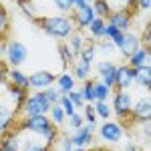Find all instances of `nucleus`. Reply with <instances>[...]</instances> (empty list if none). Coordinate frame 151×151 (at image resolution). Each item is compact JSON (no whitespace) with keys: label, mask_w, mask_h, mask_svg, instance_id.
Listing matches in <instances>:
<instances>
[{"label":"nucleus","mask_w":151,"mask_h":151,"mask_svg":"<svg viewBox=\"0 0 151 151\" xmlns=\"http://www.w3.org/2000/svg\"><path fill=\"white\" fill-rule=\"evenodd\" d=\"M99 135L107 143H119L123 139V127L117 121H105L103 125L99 127Z\"/></svg>","instance_id":"0eeeda50"},{"label":"nucleus","mask_w":151,"mask_h":151,"mask_svg":"<svg viewBox=\"0 0 151 151\" xmlns=\"http://www.w3.org/2000/svg\"><path fill=\"white\" fill-rule=\"evenodd\" d=\"M47 117L50 119V123L52 125H63L65 121H67V115H65V111L60 109V105H50V109H48V113H47Z\"/></svg>","instance_id":"4be33fe9"},{"label":"nucleus","mask_w":151,"mask_h":151,"mask_svg":"<svg viewBox=\"0 0 151 151\" xmlns=\"http://www.w3.org/2000/svg\"><path fill=\"white\" fill-rule=\"evenodd\" d=\"M95 101H107L109 99V95H111V89L109 87H105L101 81H95Z\"/></svg>","instance_id":"7c9ffc66"},{"label":"nucleus","mask_w":151,"mask_h":151,"mask_svg":"<svg viewBox=\"0 0 151 151\" xmlns=\"http://www.w3.org/2000/svg\"><path fill=\"white\" fill-rule=\"evenodd\" d=\"M135 121H139V123H145V121H149L151 119V101L149 97L145 95V97H141L137 101H133V107H131V115Z\"/></svg>","instance_id":"6e6552de"},{"label":"nucleus","mask_w":151,"mask_h":151,"mask_svg":"<svg viewBox=\"0 0 151 151\" xmlns=\"http://www.w3.org/2000/svg\"><path fill=\"white\" fill-rule=\"evenodd\" d=\"M95 50H97V48H95L93 42H91V45H85V47H83V50L77 55V57H79V60H81V63H85V65H89V67H91V63L95 60Z\"/></svg>","instance_id":"c85d7f7f"},{"label":"nucleus","mask_w":151,"mask_h":151,"mask_svg":"<svg viewBox=\"0 0 151 151\" xmlns=\"http://www.w3.org/2000/svg\"><path fill=\"white\" fill-rule=\"evenodd\" d=\"M85 115H83V119H85V123H89V125H95L97 123V115H95V109H93V105L91 103H87L85 107Z\"/></svg>","instance_id":"f704fd0d"},{"label":"nucleus","mask_w":151,"mask_h":151,"mask_svg":"<svg viewBox=\"0 0 151 151\" xmlns=\"http://www.w3.org/2000/svg\"><path fill=\"white\" fill-rule=\"evenodd\" d=\"M8 81H10V85H14V87H20L24 91H28V77L24 75L22 70H18V69L8 70Z\"/></svg>","instance_id":"6ab92c4d"},{"label":"nucleus","mask_w":151,"mask_h":151,"mask_svg":"<svg viewBox=\"0 0 151 151\" xmlns=\"http://www.w3.org/2000/svg\"><path fill=\"white\" fill-rule=\"evenodd\" d=\"M95 81H83V87L79 89V93H81V97H83V101H85V105L87 103H95Z\"/></svg>","instance_id":"393cba45"},{"label":"nucleus","mask_w":151,"mask_h":151,"mask_svg":"<svg viewBox=\"0 0 151 151\" xmlns=\"http://www.w3.org/2000/svg\"><path fill=\"white\" fill-rule=\"evenodd\" d=\"M22 109L24 117H32V115H47L48 109H50V103L47 101V97L42 91H35L32 95L26 97L24 105L20 107Z\"/></svg>","instance_id":"7ed1b4c3"},{"label":"nucleus","mask_w":151,"mask_h":151,"mask_svg":"<svg viewBox=\"0 0 151 151\" xmlns=\"http://www.w3.org/2000/svg\"><path fill=\"white\" fill-rule=\"evenodd\" d=\"M57 81V75L50 73V70H35L30 77H28V89H35V91H45L48 87H52Z\"/></svg>","instance_id":"423d86ee"},{"label":"nucleus","mask_w":151,"mask_h":151,"mask_svg":"<svg viewBox=\"0 0 151 151\" xmlns=\"http://www.w3.org/2000/svg\"><path fill=\"white\" fill-rule=\"evenodd\" d=\"M73 151H87L85 147H73Z\"/></svg>","instance_id":"09e8293b"},{"label":"nucleus","mask_w":151,"mask_h":151,"mask_svg":"<svg viewBox=\"0 0 151 151\" xmlns=\"http://www.w3.org/2000/svg\"><path fill=\"white\" fill-rule=\"evenodd\" d=\"M22 129H26V131H30V133L38 135L40 139L45 141V145H48V147H52V145L57 143L58 129H57V125L50 123V119H48L47 115L26 117V119L22 121Z\"/></svg>","instance_id":"f03ea898"},{"label":"nucleus","mask_w":151,"mask_h":151,"mask_svg":"<svg viewBox=\"0 0 151 151\" xmlns=\"http://www.w3.org/2000/svg\"><path fill=\"white\" fill-rule=\"evenodd\" d=\"M6 95L14 99V105H16V107H22L24 101H26V97H28V91H24L20 87H14V85H8V87H6Z\"/></svg>","instance_id":"412c9836"},{"label":"nucleus","mask_w":151,"mask_h":151,"mask_svg":"<svg viewBox=\"0 0 151 151\" xmlns=\"http://www.w3.org/2000/svg\"><path fill=\"white\" fill-rule=\"evenodd\" d=\"M4 55H6L8 65H12V67L16 69V67H20L22 63L28 60V47L22 45L20 40H10V42H6Z\"/></svg>","instance_id":"20e7f679"},{"label":"nucleus","mask_w":151,"mask_h":151,"mask_svg":"<svg viewBox=\"0 0 151 151\" xmlns=\"http://www.w3.org/2000/svg\"><path fill=\"white\" fill-rule=\"evenodd\" d=\"M95 18H97V16H95L91 4H85V6H81V8H77L75 14H73V22H75L77 28H87Z\"/></svg>","instance_id":"ddd939ff"},{"label":"nucleus","mask_w":151,"mask_h":151,"mask_svg":"<svg viewBox=\"0 0 151 151\" xmlns=\"http://www.w3.org/2000/svg\"><path fill=\"white\" fill-rule=\"evenodd\" d=\"M93 12L97 18H103V20H107V16L111 14V6H109V2L107 0H95L93 4Z\"/></svg>","instance_id":"a878e982"},{"label":"nucleus","mask_w":151,"mask_h":151,"mask_svg":"<svg viewBox=\"0 0 151 151\" xmlns=\"http://www.w3.org/2000/svg\"><path fill=\"white\" fill-rule=\"evenodd\" d=\"M93 127L95 125H83V127L75 129V135H70V143L73 147H87L93 143Z\"/></svg>","instance_id":"f8f14e48"},{"label":"nucleus","mask_w":151,"mask_h":151,"mask_svg":"<svg viewBox=\"0 0 151 151\" xmlns=\"http://www.w3.org/2000/svg\"><path fill=\"white\" fill-rule=\"evenodd\" d=\"M133 85H135V81H133V69L129 65L117 67V75H115V89L117 91H129Z\"/></svg>","instance_id":"9d476101"},{"label":"nucleus","mask_w":151,"mask_h":151,"mask_svg":"<svg viewBox=\"0 0 151 151\" xmlns=\"http://www.w3.org/2000/svg\"><path fill=\"white\" fill-rule=\"evenodd\" d=\"M125 151H139V147H137V145H133V143H129Z\"/></svg>","instance_id":"49530a36"},{"label":"nucleus","mask_w":151,"mask_h":151,"mask_svg":"<svg viewBox=\"0 0 151 151\" xmlns=\"http://www.w3.org/2000/svg\"><path fill=\"white\" fill-rule=\"evenodd\" d=\"M141 47V40L139 36L135 35V32H121V40H119V47H117V50L123 55V57H129L133 50H137V48Z\"/></svg>","instance_id":"9b49d317"},{"label":"nucleus","mask_w":151,"mask_h":151,"mask_svg":"<svg viewBox=\"0 0 151 151\" xmlns=\"http://www.w3.org/2000/svg\"><path fill=\"white\" fill-rule=\"evenodd\" d=\"M52 6H55L60 14H69V12L73 10V2H70V0H52Z\"/></svg>","instance_id":"72a5a7b5"},{"label":"nucleus","mask_w":151,"mask_h":151,"mask_svg":"<svg viewBox=\"0 0 151 151\" xmlns=\"http://www.w3.org/2000/svg\"><path fill=\"white\" fill-rule=\"evenodd\" d=\"M123 8H125V10L137 8V2H135V0H123Z\"/></svg>","instance_id":"c03bdc74"},{"label":"nucleus","mask_w":151,"mask_h":151,"mask_svg":"<svg viewBox=\"0 0 151 151\" xmlns=\"http://www.w3.org/2000/svg\"><path fill=\"white\" fill-rule=\"evenodd\" d=\"M58 151H73V143H70V137H63V139H60Z\"/></svg>","instance_id":"a19ab883"},{"label":"nucleus","mask_w":151,"mask_h":151,"mask_svg":"<svg viewBox=\"0 0 151 151\" xmlns=\"http://www.w3.org/2000/svg\"><path fill=\"white\" fill-rule=\"evenodd\" d=\"M0 143H2V135H0Z\"/></svg>","instance_id":"3c124183"},{"label":"nucleus","mask_w":151,"mask_h":151,"mask_svg":"<svg viewBox=\"0 0 151 151\" xmlns=\"http://www.w3.org/2000/svg\"><path fill=\"white\" fill-rule=\"evenodd\" d=\"M70 2H73V8H75V10H77V8H81V6H85V4H87L85 0H70Z\"/></svg>","instance_id":"a18cd8bd"},{"label":"nucleus","mask_w":151,"mask_h":151,"mask_svg":"<svg viewBox=\"0 0 151 151\" xmlns=\"http://www.w3.org/2000/svg\"><path fill=\"white\" fill-rule=\"evenodd\" d=\"M42 93H45V97H47V101H48L50 105H57V103H58V97H60V93H58L55 87H48V89H45V91H42Z\"/></svg>","instance_id":"e433bc0d"},{"label":"nucleus","mask_w":151,"mask_h":151,"mask_svg":"<svg viewBox=\"0 0 151 151\" xmlns=\"http://www.w3.org/2000/svg\"><path fill=\"white\" fill-rule=\"evenodd\" d=\"M107 24H113L121 32H127L131 26V10H125V8L111 10V14L107 16Z\"/></svg>","instance_id":"1a4fd4ad"},{"label":"nucleus","mask_w":151,"mask_h":151,"mask_svg":"<svg viewBox=\"0 0 151 151\" xmlns=\"http://www.w3.org/2000/svg\"><path fill=\"white\" fill-rule=\"evenodd\" d=\"M119 35H121V30H119V28H115L113 24H107V26H105V38L113 40V38H115V36H119Z\"/></svg>","instance_id":"ea45409f"},{"label":"nucleus","mask_w":151,"mask_h":151,"mask_svg":"<svg viewBox=\"0 0 151 151\" xmlns=\"http://www.w3.org/2000/svg\"><path fill=\"white\" fill-rule=\"evenodd\" d=\"M89 75H91V67L89 65H85L81 60H77L73 65V77H75V81H87Z\"/></svg>","instance_id":"5701e85b"},{"label":"nucleus","mask_w":151,"mask_h":151,"mask_svg":"<svg viewBox=\"0 0 151 151\" xmlns=\"http://www.w3.org/2000/svg\"><path fill=\"white\" fill-rule=\"evenodd\" d=\"M135 2H137V8H141L143 12H147L151 6V0H135Z\"/></svg>","instance_id":"79ce46f5"},{"label":"nucleus","mask_w":151,"mask_h":151,"mask_svg":"<svg viewBox=\"0 0 151 151\" xmlns=\"http://www.w3.org/2000/svg\"><path fill=\"white\" fill-rule=\"evenodd\" d=\"M58 55H60V58H63L65 67H73V65H75L77 55H75V52L69 48V45H67V42H60V45H58Z\"/></svg>","instance_id":"bb28decb"},{"label":"nucleus","mask_w":151,"mask_h":151,"mask_svg":"<svg viewBox=\"0 0 151 151\" xmlns=\"http://www.w3.org/2000/svg\"><path fill=\"white\" fill-rule=\"evenodd\" d=\"M67 119H69V125L73 129H79V127L85 125V119H83V115H79V113H73V115L67 117Z\"/></svg>","instance_id":"4c0bfd02"},{"label":"nucleus","mask_w":151,"mask_h":151,"mask_svg":"<svg viewBox=\"0 0 151 151\" xmlns=\"http://www.w3.org/2000/svg\"><path fill=\"white\" fill-rule=\"evenodd\" d=\"M133 81H135V85H139L143 91H149V87H151V67L149 65L133 69Z\"/></svg>","instance_id":"2eb2a0df"},{"label":"nucleus","mask_w":151,"mask_h":151,"mask_svg":"<svg viewBox=\"0 0 151 151\" xmlns=\"http://www.w3.org/2000/svg\"><path fill=\"white\" fill-rule=\"evenodd\" d=\"M127 65L131 69H137V67H145L149 65V48L147 47H139L137 50H133L131 55L127 57Z\"/></svg>","instance_id":"4468645a"},{"label":"nucleus","mask_w":151,"mask_h":151,"mask_svg":"<svg viewBox=\"0 0 151 151\" xmlns=\"http://www.w3.org/2000/svg\"><path fill=\"white\" fill-rule=\"evenodd\" d=\"M6 30H8V14L0 6V35H4Z\"/></svg>","instance_id":"58836bf2"},{"label":"nucleus","mask_w":151,"mask_h":151,"mask_svg":"<svg viewBox=\"0 0 151 151\" xmlns=\"http://www.w3.org/2000/svg\"><path fill=\"white\" fill-rule=\"evenodd\" d=\"M95 48H99V50L103 52L105 57H113V55H115V50H117V47H115V45H113L111 40H105V38H103V40H99Z\"/></svg>","instance_id":"2f4dec72"},{"label":"nucleus","mask_w":151,"mask_h":151,"mask_svg":"<svg viewBox=\"0 0 151 151\" xmlns=\"http://www.w3.org/2000/svg\"><path fill=\"white\" fill-rule=\"evenodd\" d=\"M58 105H60V109L65 111V115H67V117H70L73 113H77V111H75V107H73V103L69 101V97H67V95H60V97H58Z\"/></svg>","instance_id":"473e14b6"},{"label":"nucleus","mask_w":151,"mask_h":151,"mask_svg":"<svg viewBox=\"0 0 151 151\" xmlns=\"http://www.w3.org/2000/svg\"><path fill=\"white\" fill-rule=\"evenodd\" d=\"M47 35L58 40H67L73 32H75V22L67 14H48V16H38L35 20Z\"/></svg>","instance_id":"f257e3e1"},{"label":"nucleus","mask_w":151,"mask_h":151,"mask_svg":"<svg viewBox=\"0 0 151 151\" xmlns=\"http://www.w3.org/2000/svg\"><path fill=\"white\" fill-rule=\"evenodd\" d=\"M93 109H95V115L97 119H111V107L107 105V101H95L93 103Z\"/></svg>","instance_id":"cd10ccee"},{"label":"nucleus","mask_w":151,"mask_h":151,"mask_svg":"<svg viewBox=\"0 0 151 151\" xmlns=\"http://www.w3.org/2000/svg\"><path fill=\"white\" fill-rule=\"evenodd\" d=\"M32 2H35V0H32Z\"/></svg>","instance_id":"603ef678"},{"label":"nucleus","mask_w":151,"mask_h":151,"mask_svg":"<svg viewBox=\"0 0 151 151\" xmlns=\"http://www.w3.org/2000/svg\"><path fill=\"white\" fill-rule=\"evenodd\" d=\"M0 151H20V139L16 133H6L0 143Z\"/></svg>","instance_id":"aec40b11"},{"label":"nucleus","mask_w":151,"mask_h":151,"mask_svg":"<svg viewBox=\"0 0 151 151\" xmlns=\"http://www.w3.org/2000/svg\"><path fill=\"white\" fill-rule=\"evenodd\" d=\"M20 151H50V147L42 141H20Z\"/></svg>","instance_id":"c756f323"},{"label":"nucleus","mask_w":151,"mask_h":151,"mask_svg":"<svg viewBox=\"0 0 151 151\" xmlns=\"http://www.w3.org/2000/svg\"><path fill=\"white\" fill-rule=\"evenodd\" d=\"M105 26H107V20H103V18H95L93 22L87 26V30H89L91 36H93L91 42H95V40L99 42V40H103V38H105Z\"/></svg>","instance_id":"a211bd4d"},{"label":"nucleus","mask_w":151,"mask_h":151,"mask_svg":"<svg viewBox=\"0 0 151 151\" xmlns=\"http://www.w3.org/2000/svg\"><path fill=\"white\" fill-rule=\"evenodd\" d=\"M6 50V42H2V38H0V55Z\"/></svg>","instance_id":"de8ad7c7"},{"label":"nucleus","mask_w":151,"mask_h":151,"mask_svg":"<svg viewBox=\"0 0 151 151\" xmlns=\"http://www.w3.org/2000/svg\"><path fill=\"white\" fill-rule=\"evenodd\" d=\"M67 97H69V101L73 103V107H75V109H77V107H85V101H83L79 89H73L70 93H67Z\"/></svg>","instance_id":"c9c22d12"},{"label":"nucleus","mask_w":151,"mask_h":151,"mask_svg":"<svg viewBox=\"0 0 151 151\" xmlns=\"http://www.w3.org/2000/svg\"><path fill=\"white\" fill-rule=\"evenodd\" d=\"M14 117H16V113L12 107H8L6 103H0V133H4L12 127Z\"/></svg>","instance_id":"dca6fc26"},{"label":"nucleus","mask_w":151,"mask_h":151,"mask_svg":"<svg viewBox=\"0 0 151 151\" xmlns=\"http://www.w3.org/2000/svg\"><path fill=\"white\" fill-rule=\"evenodd\" d=\"M8 81V70L4 65H0V83H6Z\"/></svg>","instance_id":"37998d69"},{"label":"nucleus","mask_w":151,"mask_h":151,"mask_svg":"<svg viewBox=\"0 0 151 151\" xmlns=\"http://www.w3.org/2000/svg\"><path fill=\"white\" fill-rule=\"evenodd\" d=\"M131 107H133V99H131L129 91H117V93L113 95V107H111V111H113L117 117L127 119V117L131 115Z\"/></svg>","instance_id":"39448f33"},{"label":"nucleus","mask_w":151,"mask_h":151,"mask_svg":"<svg viewBox=\"0 0 151 151\" xmlns=\"http://www.w3.org/2000/svg\"><path fill=\"white\" fill-rule=\"evenodd\" d=\"M85 2H87V4H93V2H95V0H85Z\"/></svg>","instance_id":"8fccbe9b"},{"label":"nucleus","mask_w":151,"mask_h":151,"mask_svg":"<svg viewBox=\"0 0 151 151\" xmlns=\"http://www.w3.org/2000/svg\"><path fill=\"white\" fill-rule=\"evenodd\" d=\"M67 45H69V48L75 52V55H79V52L83 50V47L87 45V38H85L81 32H73V35L69 36V42H67Z\"/></svg>","instance_id":"b1692460"},{"label":"nucleus","mask_w":151,"mask_h":151,"mask_svg":"<svg viewBox=\"0 0 151 151\" xmlns=\"http://www.w3.org/2000/svg\"><path fill=\"white\" fill-rule=\"evenodd\" d=\"M55 83H57L55 89H57L60 95H67V93H70V91L75 89V77H73L70 73H60Z\"/></svg>","instance_id":"f3484780"}]
</instances>
